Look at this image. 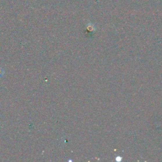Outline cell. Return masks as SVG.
Masks as SVG:
<instances>
[{"label":"cell","mask_w":162,"mask_h":162,"mask_svg":"<svg viewBox=\"0 0 162 162\" xmlns=\"http://www.w3.org/2000/svg\"><path fill=\"white\" fill-rule=\"evenodd\" d=\"M3 75V70L1 67H0V77H1Z\"/></svg>","instance_id":"6da1fadb"}]
</instances>
